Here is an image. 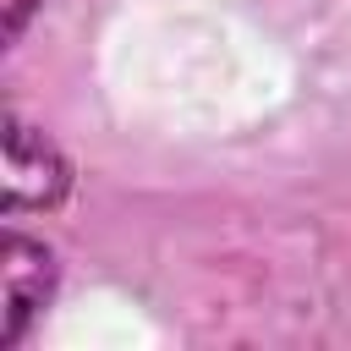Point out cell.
<instances>
[{"label": "cell", "instance_id": "6da1fadb", "mask_svg": "<svg viewBox=\"0 0 351 351\" xmlns=\"http://www.w3.org/2000/svg\"><path fill=\"white\" fill-rule=\"evenodd\" d=\"M66 192H71L66 154L44 132H33L16 110H5V214L55 208Z\"/></svg>", "mask_w": 351, "mask_h": 351}, {"label": "cell", "instance_id": "7a4b0ae2", "mask_svg": "<svg viewBox=\"0 0 351 351\" xmlns=\"http://www.w3.org/2000/svg\"><path fill=\"white\" fill-rule=\"evenodd\" d=\"M55 252L22 230H5L0 241V296H5V329H0V346H22L27 324L44 313L49 291H55Z\"/></svg>", "mask_w": 351, "mask_h": 351}, {"label": "cell", "instance_id": "3957f363", "mask_svg": "<svg viewBox=\"0 0 351 351\" xmlns=\"http://www.w3.org/2000/svg\"><path fill=\"white\" fill-rule=\"evenodd\" d=\"M33 5H38V0H5V44H16V38H22V27H27Z\"/></svg>", "mask_w": 351, "mask_h": 351}]
</instances>
